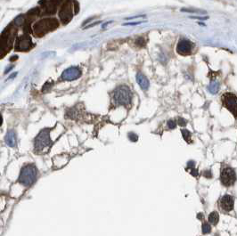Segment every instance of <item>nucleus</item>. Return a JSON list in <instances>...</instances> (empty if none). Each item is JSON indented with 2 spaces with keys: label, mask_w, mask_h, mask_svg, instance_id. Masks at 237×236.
I'll return each mask as SVG.
<instances>
[{
  "label": "nucleus",
  "mask_w": 237,
  "mask_h": 236,
  "mask_svg": "<svg viewBox=\"0 0 237 236\" xmlns=\"http://www.w3.org/2000/svg\"><path fill=\"white\" fill-rule=\"evenodd\" d=\"M37 176V169L34 164H27L23 167L21 173H20L18 181L24 186L32 185Z\"/></svg>",
  "instance_id": "obj_1"
},
{
  "label": "nucleus",
  "mask_w": 237,
  "mask_h": 236,
  "mask_svg": "<svg viewBox=\"0 0 237 236\" xmlns=\"http://www.w3.org/2000/svg\"><path fill=\"white\" fill-rule=\"evenodd\" d=\"M113 99L116 104L118 105H128L131 103L132 94L128 86L122 85L118 87V88L114 91Z\"/></svg>",
  "instance_id": "obj_2"
},
{
  "label": "nucleus",
  "mask_w": 237,
  "mask_h": 236,
  "mask_svg": "<svg viewBox=\"0 0 237 236\" xmlns=\"http://www.w3.org/2000/svg\"><path fill=\"white\" fill-rule=\"evenodd\" d=\"M58 25L59 23L55 19L41 20L40 22H37L34 25L33 27L34 33L38 37H41V36H44L46 33L55 30L58 27Z\"/></svg>",
  "instance_id": "obj_3"
},
{
  "label": "nucleus",
  "mask_w": 237,
  "mask_h": 236,
  "mask_svg": "<svg viewBox=\"0 0 237 236\" xmlns=\"http://www.w3.org/2000/svg\"><path fill=\"white\" fill-rule=\"evenodd\" d=\"M52 145V141L50 138V129L45 128L42 129L37 135L34 141L35 151L39 152L43 151L47 148H49Z\"/></svg>",
  "instance_id": "obj_4"
},
{
  "label": "nucleus",
  "mask_w": 237,
  "mask_h": 236,
  "mask_svg": "<svg viewBox=\"0 0 237 236\" xmlns=\"http://www.w3.org/2000/svg\"><path fill=\"white\" fill-rule=\"evenodd\" d=\"M220 180L225 186L233 185L236 180V174L234 169L228 166L223 167L220 174Z\"/></svg>",
  "instance_id": "obj_5"
},
{
  "label": "nucleus",
  "mask_w": 237,
  "mask_h": 236,
  "mask_svg": "<svg viewBox=\"0 0 237 236\" xmlns=\"http://www.w3.org/2000/svg\"><path fill=\"white\" fill-rule=\"evenodd\" d=\"M73 6L71 0H66L62 6L60 12H59V16H60L61 21L63 24H67L71 22V20L73 17Z\"/></svg>",
  "instance_id": "obj_6"
},
{
  "label": "nucleus",
  "mask_w": 237,
  "mask_h": 236,
  "mask_svg": "<svg viewBox=\"0 0 237 236\" xmlns=\"http://www.w3.org/2000/svg\"><path fill=\"white\" fill-rule=\"evenodd\" d=\"M222 102L224 106L229 110L233 116L236 118L237 117V97L235 94H231V93H227L225 94L222 96Z\"/></svg>",
  "instance_id": "obj_7"
},
{
  "label": "nucleus",
  "mask_w": 237,
  "mask_h": 236,
  "mask_svg": "<svg viewBox=\"0 0 237 236\" xmlns=\"http://www.w3.org/2000/svg\"><path fill=\"white\" fill-rule=\"evenodd\" d=\"M81 74H82L81 70L78 67H70L63 72L61 77L63 80L71 81V80H78V78L81 76Z\"/></svg>",
  "instance_id": "obj_8"
},
{
  "label": "nucleus",
  "mask_w": 237,
  "mask_h": 236,
  "mask_svg": "<svg viewBox=\"0 0 237 236\" xmlns=\"http://www.w3.org/2000/svg\"><path fill=\"white\" fill-rule=\"evenodd\" d=\"M192 43L186 39H181L176 46V52L181 55H189L192 53Z\"/></svg>",
  "instance_id": "obj_9"
},
{
  "label": "nucleus",
  "mask_w": 237,
  "mask_h": 236,
  "mask_svg": "<svg viewBox=\"0 0 237 236\" xmlns=\"http://www.w3.org/2000/svg\"><path fill=\"white\" fill-rule=\"evenodd\" d=\"M31 47V38L28 35L20 37L16 43L15 48L18 51H26Z\"/></svg>",
  "instance_id": "obj_10"
},
{
  "label": "nucleus",
  "mask_w": 237,
  "mask_h": 236,
  "mask_svg": "<svg viewBox=\"0 0 237 236\" xmlns=\"http://www.w3.org/2000/svg\"><path fill=\"white\" fill-rule=\"evenodd\" d=\"M220 207L225 211H231L233 209V198L229 194H226L220 199Z\"/></svg>",
  "instance_id": "obj_11"
},
{
  "label": "nucleus",
  "mask_w": 237,
  "mask_h": 236,
  "mask_svg": "<svg viewBox=\"0 0 237 236\" xmlns=\"http://www.w3.org/2000/svg\"><path fill=\"white\" fill-rule=\"evenodd\" d=\"M61 0H43L42 2H45V8H46V13L47 14H53L56 11L57 5L60 3Z\"/></svg>",
  "instance_id": "obj_12"
},
{
  "label": "nucleus",
  "mask_w": 237,
  "mask_h": 236,
  "mask_svg": "<svg viewBox=\"0 0 237 236\" xmlns=\"http://www.w3.org/2000/svg\"><path fill=\"white\" fill-rule=\"evenodd\" d=\"M135 80H136L137 84L139 85V87H140L143 90H147V89L149 88V86H150L149 80H148V78H147L143 73L138 72V73L136 74Z\"/></svg>",
  "instance_id": "obj_13"
},
{
  "label": "nucleus",
  "mask_w": 237,
  "mask_h": 236,
  "mask_svg": "<svg viewBox=\"0 0 237 236\" xmlns=\"http://www.w3.org/2000/svg\"><path fill=\"white\" fill-rule=\"evenodd\" d=\"M5 141L6 144L10 147H13L16 144V136L15 133L13 130H10L6 133V137H5Z\"/></svg>",
  "instance_id": "obj_14"
},
{
  "label": "nucleus",
  "mask_w": 237,
  "mask_h": 236,
  "mask_svg": "<svg viewBox=\"0 0 237 236\" xmlns=\"http://www.w3.org/2000/svg\"><path fill=\"white\" fill-rule=\"evenodd\" d=\"M219 215L218 212L216 211H213L209 214V222L213 225H216L217 224L219 223Z\"/></svg>",
  "instance_id": "obj_15"
},
{
  "label": "nucleus",
  "mask_w": 237,
  "mask_h": 236,
  "mask_svg": "<svg viewBox=\"0 0 237 236\" xmlns=\"http://www.w3.org/2000/svg\"><path fill=\"white\" fill-rule=\"evenodd\" d=\"M219 82H216V81L211 82L209 84V86L208 87V90L211 94H216L219 91Z\"/></svg>",
  "instance_id": "obj_16"
},
{
  "label": "nucleus",
  "mask_w": 237,
  "mask_h": 236,
  "mask_svg": "<svg viewBox=\"0 0 237 236\" xmlns=\"http://www.w3.org/2000/svg\"><path fill=\"white\" fill-rule=\"evenodd\" d=\"M181 132H182V135H183L184 139H185L187 143H190V142H191V133H190L187 129H183Z\"/></svg>",
  "instance_id": "obj_17"
},
{
  "label": "nucleus",
  "mask_w": 237,
  "mask_h": 236,
  "mask_svg": "<svg viewBox=\"0 0 237 236\" xmlns=\"http://www.w3.org/2000/svg\"><path fill=\"white\" fill-rule=\"evenodd\" d=\"M211 231V226L209 223H203L202 225V232L204 234H207L209 232H210Z\"/></svg>",
  "instance_id": "obj_18"
},
{
  "label": "nucleus",
  "mask_w": 237,
  "mask_h": 236,
  "mask_svg": "<svg viewBox=\"0 0 237 236\" xmlns=\"http://www.w3.org/2000/svg\"><path fill=\"white\" fill-rule=\"evenodd\" d=\"M23 21H24V17H23V15L21 14V15H18V16L15 18L14 23H15V24H16L17 26H20V25H22V24H23Z\"/></svg>",
  "instance_id": "obj_19"
},
{
  "label": "nucleus",
  "mask_w": 237,
  "mask_h": 236,
  "mask_svg": "<svg viewBox=\"0 0 237 236\" xmlns=\"http://www.w3.org/2000/svg\"><path fill=\"white\" fill-rule=\"evenodd\" d=\"M128 138H129V140L130 141H132V142H136L137 140H138V135H135V133H129L128 134Z\"/></svg>",
  "instance_id": "obj_20"
},
{
  "label": "nucleus",
  "mask_w": 237,
  "mask_h": 236,
  "mask_svg": "<svg viewBox=\"0 0 237 236\" xmlns=\"http://www.w3.org/2000/svg\"><path fill=\"white\" fill-rule=\"evenodd\" d=\"M135 44L137 46H145V40L143 38V37H139V38H137L136 40H135Z\"/></svg>",
  "instance_id": "obj_21"
},
{
  "label": "nucleus",
  "mask_w": 237,
  "mask_h": 236,
  "mask_svg": "<svg viewBox=\"0 0 237 236\" xmlns=\"http://www.w3.org/2000/svg\"><path fill=\"white\" fill-rule=\"evenodd\" d=\"M176 121H175V120H169V121H168V127H169L170 129H174V128H176Z\"/></svg>",
  "instance_id": "obj_22"
},
{
  "label": "nucleus",
  "mask_w": 237,
  "mask_h": 236,
  "mask_svg": "<svg viewBox=\"0 0 237 236\" xmlns=\"http://www.w3.org/2000/svg\"><path fill=\"white\" fill-rule=\"evenodd\" d=\"M146 23V21H143V22H135V23H123V25L125 26H128V25H139L141 23Z\"/></svg>",
  "instance_id": "obj_23"
},
{
  "label": "nucleus",
  "mask_w": 237,
  "mask_h": 236,
  "mask_svg": "<svg viewBox=\"0 0 237 236\" xmlns=\"http://www.w3.org/2000/svg\"><path fill=\"white\" fill-rule=\"evenodd\" d=\"M146 15L145 14H141V15H135V16H132V17H128L126 18V20H133V19H136V18H145Z\"/></svg>",
  "instance_id": "obj_24"
},
{
  "label": "nucleus",
  "mask_w": 237,
  "mask_h": 236,
  "mask_svg": "<svg viewBox=\"0 0 237 236\" xmlns=\"http://www.w3.org/2000/svg\"><path fill=\"white\" fill-rule=\"evenodd\" d=\"M183 12H189V13H197V12H201L200 10H195V9H181Z\"/></svg>",
  "instance_id": "obj_25"
},
{
  "label": "nucleus",
  "mask_w": 237,
  "mask_h": 236,
  "mask_svg": "<svg viewBox=\"0 0 237 236\" xmlns=\"http://www.w3.org/2000/svg\"><path fill=\"white\" fill-rule=\"evenodd\" d=\"M178 124H179L180 126L185 127V126L186 125V121L184 119H181V118H179V119H178Z\"/></svg>",
  "instance_id": "obj_26"
},
{
  "label": "nucleus",
  "mask_w": 237,
  "mask_h": 236,
  "mask_svg": "<svg viewBox=\"0 0 237 236\" xmlns=\"http://www.w3.org/2000/svg\"><path fill=\"white\" fill-rule=\"evenodd\" d=\"M190 18H192V19H197V20H207L209 17L208 16H206V17H199V16H190Z\"/></svg>",
  "instance_id": "obj_27"
},
{
  "label": "nucleus",
  "mask_w": 237,
  "mask_h": 236,
  "mask_svg": "<svg viewBox=\"0 0 237 236\" xmlns=\"http://www.w3.org/2000/svg\"><path fill=\"white\" fill-rule=\"evenodd\" d=\"M203 175H204V176H206V178H211V171H209V170L205 171V172L203 173Z\"/></svg>",
  "instance_id": "obj_28"
},
{
  "label": "nucleus",
  "mask_w": 237,
  "mask_h": 236,
  "mask_svg": "<svg viewBox=\"0 0 237 236\" xmlns=\"http://www.w3.org/2000/svg\"><path fill=\"white\" fill-rule=\"evenodd\" d=\"M100 23H101L100 21H99V22H95V23H92V24H90V25H87V28H85V29H88V28L94 27V26H95V25H97V24H100Z\"/></svg>",
  "instance_id": "obj_29"
},
{
  "label": "nucleus",
  "mask_w": 237,
  "mask_h": 236,
  "mask_svg": "<svg viewBox=\"0 0 237 236\" xmlns=\"http://www.w3.org/2000/svg\"><path fill=\"white\" fill-rule=\"evenodd\" d=\"M13 65H11V66H9L8 68H6V69L5 70V72H4V73H5V74H7V73H8V72H9V71H10V70H11L13 69Z\"/></svg>",
  "instance_id": "obj_30"
},
{
  "label": "nucleus",
  "mask_w": 237,
  "mask_h": 236,
  "mask_svg": "<svg viewBox=\"0 0 237 236\" xmlns=\"http://www.w3.org/2000/svg\"><path fill=\"white\" fill-rule=\"evenodd\" d=\"M17 74H18V72H13V74H12V75H11V76L8 77V78H7L6 80H13V78L14 77H16V76H17Z\"/></svg>",
  "instance_id": "obj_31"
},
{
  "label": "nucleus",
  "mask_w": 237,
  "mask_h": 236,
  "mask_svg": "<svg viewBox=\"0 0 237 236\" xmlns=\"http://www.w3.org/2000/svg\"><path fill=\"white\" fill-rule=\"evenodd\" d=\"M194 161H189L188 163H187V165H188V168H194Z\"/></svg>",
  "instance_id": "obj_32"
},
{
  "label": "nucleus",
  "mask_w": 237,
  "mask_h": 236,
  "mask_svg": "<svg viewBox=\"0 0 237 236\" xmlns=\"http://www.w3.org/2000/svg\"><path fill=\"white\" fill-rule=\"evenodd\" d=\"M113 23V21H109V22H107V23H104V24H103V27H102V28H103V29H105V28H106V26H107L108 24H110V23Z\"/></svg>",
  "instance_id": "obj_33"
},
{
  "label": "nucleus",
  "mask_w": 237,
  "mask_h": 236,
  "mask_svg": "<svg viewBox=\"0 0 237 236\" xmlns=\"http://www.w3.org/2000/svg\"><path fill=\"white\" fill-rule=\"evenodd\" d=\"M93 19H94V17H92V18H90V19H87V21H86V22H85V23H83V26H84V25H86V24H87V23L88 22L90 23V22L92 21V20H93Z\"/></svg>",
  "instance_id": "obj_34"
},
{
  "label": "nucleus",
  "mask_w": 237,
  "mask_h": 236,
  "mask_svg": "<svg viewBox=\"0 0 237 236\" xmlns=\"http://www.w3.org/2000/svg\"><path fill=\"white\" fill-rule=\"evenodd\" d=\"M17 58H18V57L15 55V56H13V57L10 58V61H11V62H13V61H14V60H17Z\"/></svg>",
  "instance_id": "obj_35"
},
{
  "label": "nucleus",
  "mask_w": 237,
  "mask_h": 236,
  "mask_svg": "<svg viewBox=\"0 0 237 236\" xmlns=\"http://www.w3.org/2000/svg\"><path fill=\"white\" fill-rule=\"evenodd\" d=\"M2 123H3V119H2V117L0 116V126L2 125Z\"/></svg>",
  "instance_id": "obj_36"
}]
</instances>
